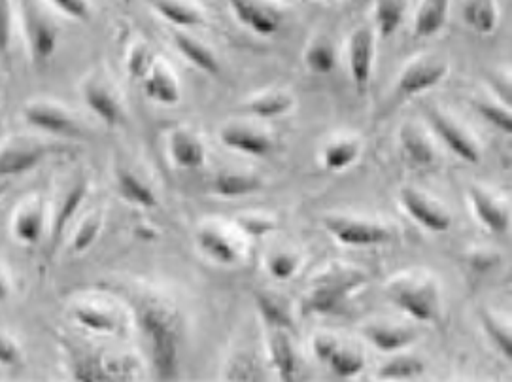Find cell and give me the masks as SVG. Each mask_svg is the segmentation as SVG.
<instances>
[{
  "instance_id": "obj_9",
  "label": "cell",
  "mask_w": 512,
  "mask_h": 382,
  "mask_svg": "<svg viewBox=\"0 0 512 382\" xmlns=\"http://www.w3.org/2000/svg\"><path fill=\"white\" fill-rule=\"evenodd\" d=\"M312 348L316 358L327 365L337 379H354L365 367V358L361 352L344 347L331 335H316Z\"/></svg>"
},
{
  "instance_id": "obj_2",
  "label": "cell",
  "mask_w": 512,
  "mask_h": 382,
  "mask_svg": "<svg viewBox=\"0 0 512 382\" xmlns=\"http://www.w3.org/2000/svg\"><path fill=\"white\" fill-rule=\"evenodd\" d=\"M367 282V275L354 269H333L318 277L310 288L308 296L301 303V313L312 314L339 313L348 297Z\"/></svg>"
},
{
  "instance_id": "obj_28",
  "label": "cell",
  "mask_w": 512,
  "mask_h": 382,
  "mask_svg": "<svg viewBox=\"0 0 512 382\" xmlns=\"http://www.w3.org/2000/svg\"><path fill=\"white\" fill-rule=\"evenodd\" d=\"M450 0H424L414 16V35L429 38L439 35L448 21Z\"/></svg>"
},
{
  "instance_id": "obj_3",
  "label": "cell",
  "mask_w": 512,
  "mask_h": 382,
  "mask_svg": "<svg viewBox=\"0 0 512 382\" xmlns=\"http://www.w3.org/2000/svg\"><path fill=\"white\" fill-rule=\"evenodd\" d=\"M393 305L418 322H433L441 314V297L431 278L401 275L386 286Z\"/></svg>"
},
{
  "instance_id": "obj_21",
  "label": "cell",
  "mask_w": 512,
  "mask_h": 382,
  "mask_svg": "<svg viewBox=\"0 0 512 382\" xmlns=\"http://www.w3.org/2000/svg\"><path fill=\"white\" fill-rule=\"evenodd\" d=\"M197 246L208 260L220 265H237L240 261L239 246L220 226L210 224L201 227L197 231Z\"/></svg>"
},
{
  "instance_id": "obj_13",
  "label": "cell",
  "mask_w": 512,
  "mask_h": 382,
  "mask_svg": "<svg viewBox=\"0 0 512 382\" xmlns=\"http://www.w3.org/2000/svg\"><path fill=\"white\" fill-rule=\"evenodd\" d=\"M448 72V65L435 57H418L410 61L399 74L397 91L405 97L422 95L431 87L439 86Z\"/></svg>"
},
{
  "instance_id": "obj_49",
  "label": "cell",
  "mask_w": 512,
  "mask_h": 382,
  "mask_svg": "<svg viewBox=\"0 0 512 382\" xmlns=\"http://www.w3.org/2000/svg\"><path fill=\"white\" fill-rule=\"evenodd\" d=\"M10 297V280L6 273L0 269V303H4Z\"/></svg>"
},
{
  "instance_id": "obj_38",
  "label": "cell",
  "mask_w": 512,
  "mask_h": 382,
  "mask_svg": "<svg viewBox=\"0 0 512 382\" xmlns=\"http://www.w3.org/2000/svg\"><path fill=\"white\" fill-rule=\"evenodd\" d=\"M256 301L259 314L263 322L269 326V330L293 331V320L282 303H278L274 297L267 296L263 292L256 294Z\"/></svg>"
},
{
  "instance_id": "obj_4",
  "label": "cell",
  "mask_w": 512,
  "mask_h": 382,
  "mask_svg": "<svg viewBox=\"0 0 512 382\" xmlns=\"http://www.w3.org/2000/svg\"><path fill=\"white\" fill-rule=\"evenodd\" d=\"M18 16L33 63L40 65L50 61L59 46V27L55 19L36 0H19Z\"/></svg>"
},
{
  "instance_id": "obj_37",
  "label": "cell",
  "mask_w": 512,
  "mask_h": 382,
  "mask_svg": "<svg viewBox=\"0 0 512 382\" xmlns=\"http://www.w3.org/2000/svg\"><path fill=\"white\" fill-rule=\"evenodd\" d=\"M426 371V365L422 360L414 356H397L378 369L380 379H395V381H407L418 379Z\"/></svg>"
},
{
  "instance_id": "obj_34",
  "label": "cell",
  "mask_w": 512,
  "mask_h": 382,
  "mask_svg": "<svg viewBox=\"0 0 512 382\" xmlns=\"http://www.w3.org/2000/svg\"><path fill=\"white\" fill-rule=\"evenodd\" d=\"M405 18L403 0H378L376 2V31L382 38H390L397 33Z\"/></svg>"
},
{
  "instance_id": "obj_20",
  "label": "cell",
  "mask_w": 512,
  "mask_h": 382,
  "mask_svg": "<svg viewBox=\"0 0 512 382\" xmlns=\"http://www.w3.org/2000/svg\"><path fill=\"white\" fill-rule=\"evenodd\" d=\"M140 84L144 89V95L157 105L174 106L178 105L182 99L180 84L174 70L159 57L152 70L148 72V76Z\"/></svg>"
},
{
  "instance_id": "obj_14",
  "label": "cell",
  "mask_w": 512,
  "mask_h": 382,
  "mask_svg": "<svg viewBox=\"0 0 512 382\" xmlns=\"http://www.w3.org/2000/svg\"><path fill=\"white\" fill-rule=\"evenodd\" d=\"M229 6L244 27L259 36H273L280 31L282 12L265 0H229Z\"/></svg>"
},
{
  "instance_id": "obj_18",
  "label": "cell",
  "mask_w": 512,
  "mask_h": 382,
  "mask_svg": "<svg viewBox=\"0 0 512 382\" xmlns=\"http://www.w3.org/2000/svg\"><path fill=\"white\" fill-rule=\"evenodd\" d=\"M87 191H89L87 180L80 178L74 184H70V188H67L65 193L59 197L55 210H53L52 224H50L52 250L59 246L65 231H67V227L72 224L74 216L82 209V205L86 201Z\"/></svg>"
},
{
  "instance_id": "obj_51",
  "label": "cell",
  "mask_w": 512,
  "mask_h": 382,
  "mask_svg": "<svg viewBox=\"0 0 512 382\" xmlns=\"http://www.w3.org/2000/svg\"><path fill=\"white\" fill-rule=\"evenodd\" d=\"M322 2H337V0H322Z\"/></svg>"
},
{
  "instance_id": "obj_6",
  "label": "cell",
  "mask_w": 512,
  "mask_h": 382,
  "mask_svg": "<svg viewBox=\"0 0 512 382\" xmlns=\"http://www.w3.org/2000/svg\"><path fill=\"white\" fill-rule=\"evenodd\" d=\"M82 99L87 108L106 125L118 127L125 122V106L116 86L106 74H89L82 86Z\"/></svg>"
},
{
  "instance_id": "obj_45",
  "label": "cell",
  "mask_w": 512,
  "mask_h": 382,
  "mask_svg": "<svg viewBox=\"0 0 512 382\" xmlns=\"http://www.w3.org/2000/svg\"><path fill=\"white\" fill-rule=\"evenodd\" d=\"M235 224H237L240 231H244L250 237H263L267 233H273L274 227H276L273 220H269L265 216H256V214L240 216L235 220Z\"/></svg>"
},
{
  "instance_id": "obj_17",
  "label": "cell",
  "mask_w": 512,
  "mask_h": 382,
  "mask_svg": "<svg viewBox=\"0 0 512 382\" xmlns=\"http://www.w3.org/2000/svg\"><path fill=\"white\" fill-rule=\"evenodd\" d=\"M471 207L477 216L480 226L494 235H503L511 226V214L501 199H497L490 191L471 186L469 188Z\"/></svg>"
},
{
  "instance_id": "obj_36",
  "label": "cell",
  "mask_w": 512,
  "mask_h": 382,
  "mask_svg": "<svg viewBox=\"0 0 512 382\" xmlns=\"http://www.w3.org/2000/svg\"><path fill=\"white\" fill-rule=\"evenodd\" d=\"M101 229H103V214H101V210H93L80 222V226L74 229L70 250L76 254L87 252L93 244L97 243Z\"/></svg>"
},
{
  "instance_id": "obj_11",
  "label": "cell",
  "mask_w": 512,
  "mask_h": 382,
  "mask_svg": "<svg viewBox=\"0 0 512 382\" xmlns=\"http://www.w3.org/2000/svg\"><path fill=\"white\" fill-rule=\"evenodd\" d=\"M348 65L352 82L363 95L371 82L373 65H375V33L369 25L358 27L348 42Z\"/></svg>"
},
{
  "instance_id": "obj_47",
  "label": "cell",
  "mask_w": 512,
  "mask_h": 382,
  "mask_svg": "<svg viewBox=\"0 0 512 382\" xmlns=\"http://www.w3.org/2000/svg\"><path fill=\"white\" fill-rule=\"evenodd\" d=\"M23 364V350L14 337L0 331V367H18Z\"/></svg>"
},
{
  "instance_id": "obj_48",
  "label": "cell",
  "mask_w": 512,
  "mask_h": 382,
  "mask_svg": "<svg viewBox=\"0 0 512 382\" xmlns=\"http://www.w3.org/2000/svg\"><path fill=\"white\" fill-rule=\"evenodd\" d=\"M225 377L229 381H259V371L254 362H250L246 358H239L237 362L231 364Z\"/></svg>"
},
{
  "instance_id": "obj_50",
  "label": "cell",
  "mask_w": 512,
  "mask_h": 382,
  "mask_svg": "<svg viewBox=\"0 0 512 382\" xmlns=\"http://www.w3.org/2000/svg\"><path fill=\"white\" fill-rule=\"evenodd\" d=\"M8 188H10V184H8L6 180H2V182H0V199H2L4 195H6V191H8Z\"/></svg>"
},
{
  "instance_id": "obj_19",
  "label": "cell",
  "mask_w": 512,
  "mask_h": 382,
  "mask_svg": "<svg viewBox=\"0 0 512 382\" xmlns=\"http://www.w3.org/2000/svg\"><path fill=\"white\" fill-rule=\"evenodd\" d=\"M169 156L180 169H199L206 163L205 142L188 127H176L169 133Z\"/></svg>"
},
{
  "instance_id": "obj_29",
  "label": "cell",
  "mask_w": 512,
  "mask_h": 382,
  "mask_svg": "<svg viewBox=\"0 0 512 382\" xmlns=\"http://www.w3.org/2000/svg\"><path fill=\"white\" fill-rule=\"evenodd\" d=\"M293 106H295L293 95L284 91H271L250 99L248 103L242 105V110L254 118L273 120L291 112Z\"/></svg>"
},
{
  "instance_id": "obj_25",
  "label": "cell",
  "mask_w": 512,
  "mask_h": 382,
  "mask_svg": "<svg viewBox=\"0 0 512 382\" xmlns=\"http://www.w3.org/2000/svg\"><path fill=\"white\" fill-rule=\"evenodd\" d=\"M291 331L271 330L269 337V352L274 371L280 381H295L297 373V356L293 350V343L290 337Z\"/></svg>"
},
{
  "instance_id": "obj_12",
  "label": "cell",
  "mask_w": 512,
  "mask_h": 382,
  "mask_svg": "<svg viewBox=\"0 0 512 382\" xmlns=\"http://www.w3.org/2000/svg\"><path fill=\"white\" fill-rule=\"evenodd\" d=\"M399 199L405 212L420 227L431 233H446L452 227V218L448 210L429 199L426 193L416 188H403L399 191Z\"/></svg>"
},
{
  "instance_id": "obj_30",
  "label": "cell",
  "mask_w": 512,
  "mask_h": 382,
  "mask_svg": "<svg viewBox=\"0 0 512 382\" xmlns=\"http://www.w3.org/2000/svg\"><path fill=\"white\" fill-rule=\"evenodd\" d=\"M365 339L384 354L399 352L401 348H407L416 341V333L409 328H392V326H367L363 330Z\"/></svg>"
},
{
  "instance_id": "obj_23",
  "label": "cell",
  "mask_w": 512,
  "mask_h": 382,
  "mask_svg": "<svg viewBox=\"0 0 512 382\" xmlns=\"http://www.w3.org/2000/svg\"><path fill=\"white\" fill-rule=\"evenodd\" d=\"M172 42H174L176 50L182 53L193 67L203 70L210 76H216L220 72V61H218L216 53L212 52L203 40L188 35L180 29V31L172 33Z\"/></svg>"
},
{
  "instance_id": "obj_5",
  "label": "cell",
  "mask_w": 512,
  "mask_h": 382,
  "mask_svg": "<svg viewBox=\"0 0 512 382\" xmlns=\"http://www.w3.org/2000/svg\"><path fill=\"white\" fill-rule=\"evenodd\" d=\"M23 120L29 127L52 137L74 139L82 135L80 123L70 114L69 108L48 99H36L23 106Z\"/></svg>"
},
{
  "instance_id": "obj_39",
  "label": "cell",
  "mask_w": 512,
  "mask_h": 382,
  "mask_svg": "<svg viewBox=\"0 0 512 382\" xmlns=\"http://www.w3.org/2000/svg\"><path fill=\"white\" fill-rule=\"evenodd\" d=\"M155 61H157V55L154 50L144 42H137L127 53V61H125L129 78L142 82L154 67Z\"/></svg>"
},
{
  "instance_id": "obj_27",
  "label": "cell",
  "mask_w": 512,
  "mask_h": 382,
  "mask_svg": "<svg viewBox=\"0 0 512 382\" xmlns=\"http://www.w3.org/2000/svg\"><path fill=\"white\" fill-rule=\"evenodd\" d=\"M261 186L263 182L254 174L222 171L212 180V193L222 199H239L256 193L261 190Z\"/></svg>"
},
{
  "instance_id": "obj_33",
  "label": "cell",
  "mask_w": 512,
  "mask_h": 382,
  "mask_svg": "<svg viewBox=\"0 0 512 382\" xmlns=\"http://www.w3.org/2000/svg\"><path fill=\"white\" fill-rule=\"evenodd\" d=\"M74 320L91 333H99V335H112L120 328V320L116 318V314L110 313L108 309L99 307V305H78L74 309Z\"/></svg>"
},
{
  "instance_id": "obj_31",
  "label": "cell",
  "mask_w": 512,
  "mask_h": 382,
  "mask_svg": "<svg viewBox=\"0 0 512 382\" xmlns=\"http://www.w3.org/2000/svg\"><path fill=\"white\" fill-rule=\"evenodd\" d=\"M399 142H401L405 156L409 157L410 163H414L418 167H429L435 161L433 144L429 142L424 131L418 125H414V123L403 125V129L399 133Z\"/></svg>"
},
{
  "instance_id": "obj_43",
  "label": "cell",
  "mask_w": 512,
  "mask_h": 382,
  "mask_svg": "<svg viewBox=\"0 0 512 382\" xmlns=\"http://www.w3.org/2000/svg\"><path fill=\"white\" fill-rule=\"evenodd\" d=\"M301 267V258L291 252H278L269 260V273L276 280H290Z\"/></svg>"
},
{
  "instance_id": "obj_10",
  "label": "cell",
  "mask_w": 512,
  "mask_h": 382,
  "mask_svg": "<svg viewBox=\"0 0 512 382\" xmlns=\"http://www.w3.org/2000/svg\"><path fill=\"white\" fill-rule=\"evenodd\" d=\"M427 122L435 135L443 140L444 146L454 154L460 157L465 163H478L480 161V150L473 137L454 122L450 116H446L437 108H429L426 112Z\"/></svg>"
},
{
  "instance_id": "obj_44",
  "label": "cell",
  "mask_w": 512,
  "mask_h": 382,
  "mask_svg": "<svg viewBox=\"0 0 512 382\" xmlns=\"http://www.w3.org/2000/svg\"><path fill=\"white\" fill-rule=\"evenodd\" d=\"M55 10L63 16L76 21H89L91 19V4L89 0H48Z\"/></svg>"
},
{
  "instance_id": "obj_16",
  "label": "cell",
  "mask_w": 512,
  "mask_h": 382,
  "mask_svg": "<svg viewBox=\"0 0 512 382\" xmlns=\"http://www.w3.org/2000/svg\"><path fill=\"white\" fill-rule=\"evenodd\" d=\"M220 140L223 146L244 156L267 157L274 152V140L267 133L248 125H239V123L225 125L220 131Z\"/></svg>"
},
{
  "instance_id": "obj_15",
  "label": "cell",
  "mask_w": 512,
  "mask_h": 382,
  "mask_svg": "<svg viewBox=\"0 0 512 382\" xmlns=\"http://www.w3.org/2000/svg\"><path fill=\"white\" fill-rule=\"evenodd\" d=\"M46 233V205L40 197L25 199L12 216V235L21 244H38Z\"/></svg>"
},
{
  "instance_id": "obj_22",
  "label": "cell",
  "mask_w": 512,
  "mask_h": 382,
  "mask_svg": "<svg viewBox=\"0 0 512 382\" xmlns=\"http://www.w3.org/2000/svg\"><path fill=\"white\" fill-rule=\"evenodd\" d=\"M116 188L121 199L129 205H135L140 209H154L157 207V195L154 188L135 171L129 167H118L116 169Z\"/></svg>"
},
{
  "instance_id": "obj_42",
  "label": "cell",
  "mask_w": 512,
  "mask_h": 382,
  "mask_svg": "<svg viewBox=\"0 0 512 382\" xmlns=\"http://www.w3.org/2000/svg\"><path fill=\"white\" fill-rule=\"evenodd\" d=\"M482 326L492 339L495 348L505 356V360H512V335L511 328L505 326L501 320H497L490 313H482Z\"/></svg>"
},
{
  "instance_id": "obj_1",
  "label": "cell",
  "mask_w": 512,
  "mask_h": 382,
  "mask_svg": "<svg viewBox=\"0 0 512 382\" xmlns=\"http://www.w3.org/2000/svg\"><path fill=\"white\" fill-rule=\"evenodd\" d=\"M138 324L150 343L157 379L174 381L180 371V335L176 316L167 307L152 301L140 307Z\"/></svg>"
},
{
  "instance_id": "obj_41",
  "label": "cell",
  "mask_w": 512,
  "mask_h": 382,
  "mask_svg": "<svg viewBox=\"0 0 512 382\" xmlns=\"http://www.w3.org/2000/svg\"><path fill=\"white\" fill-rule=\"evenodd\" d=\"M478 116L482 120L494 125L495 129L503 131L505 135L512 133V114L511 106L501 105V103H490V101H475L473 103Z\"/></svg>"
},
{
  "instance_id": "obj_32",
  "label": "cell",
  "mask_w": 512,
  "mask_h": 382,
  "mask_svg": "<svg viewBox=\"0 0 512 382\" xmlns=\"http://www.w3.org/2000/svg\"><path fill=\"white\" fill-rule=\"evenodd\" d=\"M359 154H361L359 140L342 137V139L331 140L325 146L322 152V163L327 171L341 173L358 161Z\"/></svg>"
},
{
  "instance_id": "obj_35",
  "label": "cell",
  "mask_w": 512,
  "mask_h": 382,
  "mask_svg": "<svg viewBox=\"0 0 512 382\" xmlns=\"http://www.w3.org/2000/svg\"><path fill=\"white\" fill-rule=\"evenodd\" d=\"M305 63L314 74H322V76L331 74L337 67V52L329 40L318 38L308 46L305 52Z\"/></svg>"
},
{
  "instance_id": "obj_26",
  "label": "cell",
  "mask_w": 512,
  "mask_h": 382,
  "mask_svg": "<svg viewBox=\"0 0 512 382\" xmlns=\"http://www.w3.org/2000/svg\"><path fill=\"white\" fill-rule=\"evenodd\" d=\"M461 16L465 25L478 35H492L499 23L497 0H465Z\"/></svg>"
},
{
  "instance_id": "obj_46",
  "label": "cell",
  "mask_w": 512,
  "mask_h": 382,
  "mask_svg": "<svg viewBox=\"0 0 512 382\" xmlns=\"http://www.w3.org/2000/svg\"><path fill=\"white\" fill-rule=\"evenodd\" d=\"M74 379L84 382L106 381L103 362L97 358L78 360L74 365Z\"/></svg>"
},
{
  "instance_id": "obj_24",
  "label": "cell",
  "mask_w": 512,
  "mask_h": 382,
  "mask_svg": "<svg viewBox=\"0 0 512 382\" xmlns=\"http://www.w3.org/2000/svg\"><path fill=\"white\" fill-rule=\"evenodd\" d=\"M159 18L172 23L178 29H191L203 25V12L189 0H148Z\"/></svg>"
},
{
  "instance_id": "obj_7",
  "label": "cell",
  "mask_w": 512,
  "mask_h": 382,
  "mask_svg": "<svg viewBox=\"0 0 512 382\" xmlns=\"http://www.w3.org/2000/svg\"><path fill=\"white\" fill-rule=\"evenodd\" d=\"M50 150L52 148L46 142L25 137L4 142L0 146V180L33 171L48 157Z\"/></svg>"
},
{
  "instance_id": "obj_40",
  "label": "cell",
  "mask_w": 512,
  "mask_h": 382,
  "mask_svg": "<svg viewBox=\"0 0 512 382\" xmlns=\"http://www.w3.org/2000/svg\"><path fill=\"white\" fill-rule=\"evenodd\" d=\"M16 16H18V8L14 6V0H0V61L2 63L10 59Z\"/></svg>"
},
{
  "instance_id": "obj_8",
  "label": "cell",
  "mask_w": 512,
  "mask_h": 382,
  "mask_svg": "<svg viewBox=\"0 0 512 382\" xmlns=\"http://www.w3.org/2000/svg\"><path fill=\"white\" fill-rule=\"evenodd\" d=\"M324 226L339 243L344 246H376L392 241V231L382 224L346 218V216H329L325 218Z\"/></svg>"
}]
</instances>
